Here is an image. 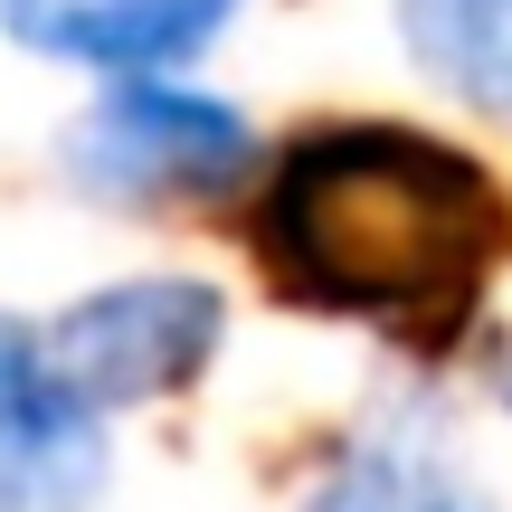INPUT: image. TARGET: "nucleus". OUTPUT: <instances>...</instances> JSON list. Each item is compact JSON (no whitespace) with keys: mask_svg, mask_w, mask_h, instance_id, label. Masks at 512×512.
<instances>
[{"mask_svg":"<svg viewBox=\"0 0 512 512\" xmlns=\"http://www.w3.org/2000/svg\"><path fill=\"white\" fill-rule=\"evenodd\" d=\"M238 10L247 0H0V38L29 57H67V67L152 76L209 48Z\"/></svg>","mask_w":512,"mask_h":512,"instance_id":"39448f33","label":"nucleus"},{"mask_svg":"<svg viewBox=\"0 0 512 512\" xmlns=\"http://www.w3.org/2000/svg\"><path fill=\"white\" fill-rule=\"evenodd\" d=\"M503 389H512V351H503Z\"/></svg>","mask_w":512,"mask_h":512,"instance_id":"6e6552de","label":"nucleus"},{"mask_svg":"<svg viewBox=\"0 0 512 512\" xmlns=\"http://www.w3.org/2000/svg\"><path fill=\"white\" fill-rule=\"evenodd\" d=\"M256 162V133L219 95L162 86V76H124L86 105L67 133V171L105 200H162V190H228Z\"/></svg>","mask_w":512,"mask_h":512,"instance_id":"7ed1b4c3","label":"nucleus"},{"mask_svg":"<svg viewBox=\"0 0 512 512\" xmlns=\"http://www.w3.org/2000/svg\"><path fill=\"white\" fill-rule=\"evenodd\" d=\"M399 29L446 95L512 114V0H399Z\"/></svg>","mask_w":512,"mask_h":512,"instance_id":"0eeeda50","label":"nucleus"},{"mask_svg":"<svg viewBox=\"0 0 512 512\" xmlns=\"http://www.w3.org/2000/svg\"><path fill=\"white\" fill-rule=\"evenodd\" d=\"M304 512H484V494L465 484V465L427 427L380 418V427H361L342 446V465L323 475V494Z\"/></svg>","mask_w":512,"mask_h":512,"instance_id":"423d86ee","label":"nucleus"},{"mask_svg":"<svg viewBox=\"0 0 512 512\" xmlns=\"http://www.w3.org/2000/svg\"><path fill=\"white\" fill-rule=\"evenodd\" d=\"M228 332L219 285L200 275H133V285H105L86 304H67L48 332H38V361L67 389L86 418H114V408H143L162 389H190L209 370Z\"/></svg>","mask_w":512,"mask_h":512,"instance_id":"f03ea898","label":"nucleus"},{"mask_svg":"<svg viewBox=\"0 0 512 512\" xmlns=\"http://www.w3.org/2000/svg\"><path fill=\"white\" fill-rule=\"evenodd\" d=\"M256 247L323 313L446 332L503 247V190L437 133L332 124L275 162Z\"/></svg>","mask_w":512,"mask_h":512,"instance_id":"f257e3e1","label":"nucleus"},{"mask_svg":"<svg viewBox=\"0 0 512 512\" xmlns=\"http://www.w3.org/2000/svg\"><path fill=\"white\" fill-rule=\"evenodd\" d=\"M105 494V418L67 399L38 332L0 313V512H86Z\"/></svg>","mask_w":512,"mask_h":512,"instance_id":"20e7f679","label":"nucleus"}]
</instances>
